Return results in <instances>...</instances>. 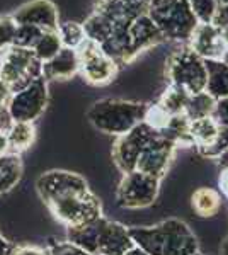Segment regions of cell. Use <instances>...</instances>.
Here are the masks:
<instances>
[{"label": "cell", "mask_w": 228, "mask_h": 255, "mask_svg": "<svg viewBox=\"0 0 228 255\" xmlns=\"http://www.w3.org/2000/svg\"><path fill=\"white\" fill-rule=\"evenodd\" d=\"M36 189L53 216L67 226L85 225L102 216L101 201L75 172L49 170L38 177Z\"/></svg>", "instance_id": "6da1fadb"}, {"label": "cell", "mask_w": 228, "mask_h": 255, "mask_svg": "<svg viewBox=\"0 0 228 255\" xmlns=\"http://www.w3.org/2000/svg\"><path fill=\"white\" fill-rule=\"evenodd\" d=\"M130 235L135 247L148 255H193L200 250L193 230L177 218H169L152 226H133Z\"/></svg>", "instance_id": "7a4b0ae2"}, {"label": "cell", "mask_w": 228, "mask_h": 255, "mask_svg": "<svg viewBox=\"0 0 228 255\" xmlns=\"http://www.w3.org/2000/svg\"><path fill=\"white\" fill-rule=\"evenodd\" d=\"M67 237L90 255H126L135 247L130 228L104 216L85 225L68 226Z\"/></svg>", "instance_id": "3957f363"}, {"label": "cell", "mask_w": 228, "mask_h": 255, "mask_svg": "<svg viewBox=\"0 0 228 255\" xmlns=\"http://www.w3.org/2000/svg\"><path fill=\"white\" fill-rule=\"evenodd\" d=\"M147 106L145 102L124 99H101L89 108L87 119L101 133L121 136L143 121Z\"/></svg>", "instance_id": "277c9868"}, {"label": "cell", "mask_w": 228, "mask_h": 255, "mask_svg": "<svg viewBox=\"0 0 228 255\" xmlns=\"http://www.w3.org/2000/svg\"><path fill=\"white\" fill-rule=\"evenodd\" d=\"M147 15L153 20L164 41L186 44L198 26L186 0H152Z\"/></svg>", "instance_id": "5b68a950"}, {"label": "cell", "mask_w": 228, "mask_h": 255, "mask_svg": "<svg viewBox=\"0 0 228 255\" xmlns=\"http://www.w3.org/2000/svg\"><path fill=\"white\" fill-rule=\"evenodd\" d=\"M165 77L169 85L184 90L189 96L205 92L208 80L206 61L184 44L169 55L165 61Z\"/></svg>", "instance_id": "8992f818"}, {"label": "cell", "mask_w": 228, "mask_h": 255, "mask_svg": "<svg viewBox=\"0 0 228 255\" xmlns=\"http://www.w3.org/2000/svg\"><path fill=\"white\" fill-rule=\"evenodd\" d=\"M43 75V63L34 51L26 48L9 46L0 53V80L10 87L12 94Z\"/></svg>", "instance_id": "52a82bcc"}, {"label": "cell", "mask_w": 228, "mask_h": 255, "mask_svg": "<svg viewBox=\"0 0 228 255\" xmlns=\"http://www.w3.org/2000/svg\"><path fill=\"white\" fill-rule=\"evenodd\" d=\"M78 60V73L84 77V80L90 85H106L114 80L118 75L119 65L107 56L101 44L85 39L77 49Z\"/></svg>", "instance_id": "ba28073f"}, {"label": "cell", "mask_w": 228, "mask_h": 255, "mask_svg": "<svg viewBox=\"0 0 228 255\" xmlns=\"http://www.w3.org/2000/svg\"><path fill=\"white\" fill-rule=\"evenodd\" d=\"M160 192V180L138 170L124 174L116 191V203L123 209H143L152 206Z\"/></svg>", "instance_id": "9c48e42d"}, {"label": "cell", "mask_w": 228, "mask_h": 255, "mask_svg": "<svg viewBox=\"0 0 228 255\" xmlns=\"http://www.w3.org/2000/svg\"><path fill=\"white\" fill-rule=\"evenodd\" d=\"M159 134V131H155L150 128L147 123H140L136 125L133 129L128 131V133L118 136V139L113 145V160L116 167L124 174H130V172L136 170V163L142 155L143 148L152 141L153 138Z\"/></svg>", "instance_id": "30bf717a"}, {"label": "cell", "mask_w": 228, "mask_h": 255, "mask_svg": "<svg viewBox=\"0 0 228 255\" xmlns=\"http://www.w3.org/2000/svg\"><path fill=\"white\" fill-rule=\"evenodd\" d=\"M48 106V84L43 75L31 84L14 92L7 104L14 121L34 123Z\"/></svg>", "instance_id": "8fae6325"}, {"label": "cell", "mask_w": 228, "mask_h": 255, "mask_svg": "<svg viewBox=\"0 0 228 255\" xmlns=\"http://www.w3.org/2000/svg\"><path fill=\"white\" fill-rule=\"evenodd\" d=\"M176 150V143L159 133L143 148L142 155L138 158V163H136V170L162 180L165 174H167L169 167H171Z\"/></svg>", "instance_id": "7c38bea8"}, {"label": "cell", "mask_w": 228, "mask_h": 255, "mask_svg": "<svg viewBox=\"0 0 228 255\" xmlns=\"http://www.w3.org/2000/svg\"><path fill=\"white\" fill-rule=\"evenodd\" d=\"M17 26H32L41 31H58L60 14L51 0H31L10 15Z\"/></svg>", "instance_id": "4fadbf2b"}, {"label": "cell", "mask_w": 228, "mask_h": 255, "mask_svg": "<svg viewBox=\"0 0 228 255\" xmlns=\"http://www.w3.org/2000/svg\"><path fill=\"white\" fill-rule=\"evenodd\" d=\"M186 46L193 49L205 61H222L227 53L222 34H220V31L211 22H198L189 41L186 43Z\"/></svg>", "instance_id": "5bb4252c"}, {"label": "cell", "mask_w": 228, "mask_h": 255, "mask_svg": "<svg viewBox=\"0 0 228 255\" xmlns=\"http://www.w3.org/2000/svg\"><path fill=\"white\" fill-rule=\"evenodd\" d=\"M128 39H130V56L135 60L145 49L155 46L164 41L160 31L147 14L138 15L128 24Z\"/></svg>", "instance_id": "9a60e30c"}, {"label": "cell", "mask_w": 228, "mask_h": 255, "mask_svg": "<svg viewBox=\"0 0 228 255\" xmlns=\"http://www.w3.org/2000/svg\"><path fill=\"white\" fill-rule=\"evenodd\" d=\"M78 73L75 49L61 48L56 56L43 63V77L46 80H68Z\"/></svg>", "instance_id": "2e32d148"}, {"label": "cell", "mask_w": 228, "mask_h": 255, "mask_svg": "<svg viewBox=\"0 0 228 255\" xmlns=\"http://www.w3.org/2000/svg\"><path fill=\"white\" fill-rule=\"evenodd\" d=\"M191 208L200 218H213L222 208V194L213 187H198L191 196Z\"/></svg>", "instance_id": "e0dca14e"}, {"label": "cell", "mask_w": 228, "mask_h": 255, "mask_svg": "<svg viewBox=\"0 0 228 255\" xmlns=\"http://www.w3.org/2000/svg\"><path fill=\"white\" fill-rule=\"evenodd\" d=\"M206 92L217 101L228 97V65L225 61H206Z\"/></svg>", "instance_id": "ac0fdd59"}, {"label": "cell", "mask_w": 228, "mask_h": 255, "mask_svg": "<svg viewBox=\"0 0 228 255\" xmlns=\"http://www.w3.org/2000/svg\"><path fill=\"white\" fill-rule=\"evenodd\" d=\"M22 177V160L19 153L9 151L0 158V196L12 191Z\"/></svg>", "instance_id": "d6986e66"}, {"label": "cell", "mask_w": 228, "mask_h": 255, "mask_svg": "<svg viewBox=\"0 0 228 255\" xmlns=\"http://www.w3.org/2000/svg\"><path fill=\"white\" fill-rule=\"evenodd\" d=\"M218 129H220V125L213 116H206V118H200V119L191 121L189 136H191V141H193V146L196 148V150L208 146L210 143L217 138Z\"/></svg>", "instance_id": "ffe728a7"}, {"label": "cell", "mask_w": 228, "mask_h": 255, "mask_svg": "<svg viewBox=\"0 0 228 255\" xmlns=\"http://www.w3.org/2000/svg\"><path fill=\"white\" fill-rule=\"evenodd\" d=\"M36 139V128L32 123L14 121L10 129L7 131V141H9V151L20 153L27 150Z\"/></svg>", "instance_id": "44dd1931"}, {"label": "cell", "mask_w": 228, "mask_h": 255, "mask_svg": "<svg viewBox=\"0 0 228 255\" xmlns=\"http://www.w3.org/2000/svg\"><path fill=\"white\" fill-rule=\"evenodd\" d=\"M82 26H84L85 31V38L97 44L106 43V39L109 38L111 32L114 29V24L106 15H102L101 12H95V10L89 15V19Z\"/></svg>", "instance_id": "7402d4cb"}, {"label": "cell", "mask_w": 228, "mask_h": 255, "mask_svg": "<svg viewBox=\"0 0 228 255\" xmlns=\"http://www.w3.org/2000/svg\"><path fill=\"white\" fill-rule=\"evenodd\" d=\"M188 99H189V94H186L184 90H181L177 87L169 85V87L162 92V96L159 97V101H157L155 104L159 106L165 114H169V116H177V114H184Z\"/></svg>", "instance_id": "603a6c76"}, {"label": "cell", "mask_w": 228, "mask_h": 255, "mask_svg": "<svg viewBox=\"0 0 228 255\" xmlns=\"http://www.w3.org/2000/svg\"><path fill=\"white\" fill-rule=\"evenodd\" d=\"M215 106H217V99L211 97L210 94L205 90V92L189 96L184 114L188 116L189 121H194V119H200V118H206V116H213Z\"/></svg>", "instance_id": "cb8c5ba5"}, {"label": "cell", "mask_w": 228, "mask_h": 255, "mask_svg": "<svg viewBox=\"0 0 228 255\" xmlns=\"http://www.w3.org/2000/svg\"><path fill=\"white\" fill-rule=\"evenodd\" d=\"M61 48L63 46H61L58 31H44L43 34H41V38L38 39V43L34 44L32 51H34L36 58H38L41 63H44V61L51 60L53 56H56Z\"/></svg>", "instance_id": "d4e9b609"}, {"label": "cell", "mask_w": 228, "mask_h": 255, "mask_svg": "<svg viewBox=\"0 0 228 255\" xmlns=\"http://www.w3.org/2000/svg\"><path fill=\"white\" fill-rule=\"evenodd\" d=\"M58 36H60L61 46L70 49H77L87 39L84 26L78 22H72V20L58 26Z\"/></svg>", "instance_id": "484cf974"}, {"label": "cell", "mask_w": 228, "mask_h": 255, "mask_svg": "<svg viewBox=\"0 0 228 255\" xmlns=\"http://www.w3.org/2000/svg\"><path fill=\"white\" fill-rule=\"evenodd\" d=\"M227 150H228V128L220 125V129H218L217 138H215L208 146L200 148V150H196V151L201 155L203 158L217 160L220 155L225 153Z\"/></svg>", "instance_id": "4316f807"}, {"label": "cell", "mask_w": 228, "mask_h": 255, "mask_svg": "<svg viewBox=\"0 0 228 255\" xmlns=\"http://www.w3.org/2000/svg\"><path fill=\"white\" fill-rule=\"evenodd\" d=\"M191 12L194 14L198 22L208 24L213 19L215 12L218 9L217 0H186Z\"/></svg>", "instance_id": "83f0119b"}, {"label": "cell", "mask_w": 228, "mask_h": 255, "mask_svg": "<svg viewBox=\"0 0 228 255\" xmlns=\"http://www.w3.org/2000/svg\"><path fill=\"white\" fill-rule=\"evenodd\" d=\"M43 32L44 31L38 29V27H32V26H17L14 41H12V46L32 49L34 48V44L38 43V39L41 38Z\"/></svg>", "instance_id": "f1b7e54d"}, {"label": "cell", "mask_w": 228, "mask_h": 255, "mask_svg": "<svg viewBox=\"0 0 228 255\" xmlns=\"http://www.w3.org/2000/svg\"><path fill=\"white\" fill-rule=\"evenodd\" d=\"M15 31H17V24L10 15H2L0 17V53L5 48L12 46Z\"/></svg>", "instance_id": "f546056e"}, {"label": "cell", "mask_w": 228, "mask_h": 255, "mask_svg": "<svg viewBox=\"0 0 228 255\" xmlns=\"http://www.w3.org/2000/svg\"><path fill=\"white\" fill-rule=\"evenodd\" d=\"M44 252H46V255H90L84 249L72 244V242H55V244H49L44 249Z\"/></svg>", "instance_id": "4dcf8cb0"}, {"label": "cell", "mask_w": 228, "mask_h": 255, "mask_svg": "<svg viewBox=\"0 0 228 255\" xmlns=\"http://www.w3.org/2000/svg\"><path fill=\"white\" fill-rule=\"evenodd\" d=\"M213 118L217 119L218 125L227 126L228 128V97L225 99H218L217 106H215V113Z\"/></svg>", "instance_id": "1f68e13d"}, {"label": "cell", "mask_w": 228, "mask_h": 255, "mask_svg": "<svg viewBox=\"0 0 228 255\" xmlns=\"http://www.w3.org/2000/svg\"><path fill=\"white\" fill-rule=\"evenodd\" d=\"M211 24L217 29H225V27H228V5H218L213 19H211Z\"/></svg>", "instance_id": "d6a6232c"}, {"label": "cell", "mask_w": 228, "mask_h": 255, "mask_svg": "<svg viewBox=\"0 0 228 255\" xmlns=\"http://www.w3.org/2000/svg\"><path fill=\"white\" fill-rule=\"evenodd\" d=\"M10 255H46V252H44V249H39V247L20 245V247H14Z\"/></svg>", "instance_id": "836d02e7"}, {"label": "cell", "mask_w": 228, "mask_h": 255, "mask_svg": "<svg viewBox=\"0 0 228 255\" xmlns=\"http://www.w3.org/2000/svg\"><path fill=\"white\" fill-rule=\"evenodd\" d=\"M12 123H14V119L10 116L9 108L7 106H0V133H7L10 129Z\"/></svg>", "instance_id": "e575fe53"}, {"label": "cell", "mask_w": 228, "mask_h": 255, "mask_svg": "<svg viewBox=\"0 0 228 255\" xmlns=\"http://www.w3.org/2000/svg\"><path fill=\"white\" fill-rule=\"evenodd\" d=\"M218 187H220V194L228 199V168H223L220 170V177H218Z\"/></svg>", "instance_id": "d590c367"}, {"label": "cell", "mask_w": 228, "mask_h": 255, "mask_svg": "<svg viewBox=\"0 0 228 255\" xmlns=\"http://www.w3.org/2000/svg\"><path fill=\"white\" fill-rule=\"evenodd\" d=\"M12 97V90L3 80H0V106H7Z\"/></svg>", "instance_id": "8d00e7d4"}, {"label": "cell", "mask_w": 228, "mask_h": 255, "mask_svg": "<svg viewBox=\"0 0 228 255\" xmlns=\"http://www.w3.org/2000/svg\"><path fill=\"white\" fill-rule=\"evenodd\" d=\"M12 249H14V247L7 242V238H3L2 233H0V255H10Z\"/></svg>", "instance_id": "74e56055"}, {"label": "cell", "mask_w": 228, "mask_h": 255, "mask_svg": "<svg viewBox=\"0 0 228 255\" xmlns=\"http://www.w3.org/2000/svg\"><path fill=\"white\" fill-rule=\"evenodd\" d=\"M9 153V141H7V133H0V158Z\"/></svg>", "instance_id": "f35d334b"}, {"label": "cell", "mask_w": 228, "mask_h": 255, "mask_svg": "<svg viewBox=\"0 0 228 255\" xmlns=\"http://www.w3.org/2000/svg\"><path fill=\"white\" fill-rule=\"evenodd\" d=\"M217 163H218L220 170H223V168H228V150L217 158Z\"/></svg>", "instance_id": "ab89813d"}, {"label": "cell", "mask_w": 228, "mask_h": 255, "mask_svg": "<svg viewBox=\"0 0 228 255\" xmlns=\"http://www.w3.org/2000/svg\"><path fill=\"white\" fill-rule=\"evenodd\" d=\"M220 255H228V235L225 237V240L222 242V247H220Z\"/></svg>", "instance_id": "60d3db41"}, {"label": "cell", "mask_w": 228, "mask_h": 255, "mask_svg": "<svg viewBox=\"0 0 228 255\" xmlns=\"http://www.w3.org/2000/svg\"><path fill=\"white\" fill-rule=\"evenodd\" d=\"M126 255H148V254H145L143 250H140V249H138V247H133V249H131Z\"/></svg>", "instance_id": "b9f144b4"}, {"label": "cell", "mask_w": 228, "mask_h": 255, "mask_svg": "<svg viewBox=\"0 0 228 255\" xmlns=\"http://www.w3.org/2000/svg\"><path fill=\"white\" fill-rule=\"evenodd\" d=\"M218 5H228V0H217Z\"/></svg>", "instance_id": "7bdbcfd3"}, {"label": "cell", "mask_w": 228, "mask_h": 255, "mask_svg": "<svg viewBox=\"0 0 228 255\" xmlns=\"http://www.w3.org/2000/svg\"><path fill=\"white\" fill-rule=\"evenodd\" d=\"M193 255H205V254H203V252H200V250H198V252H196V254H193Z\"/></svg>", "instance_id": "ee69618b"}]
</instances>
